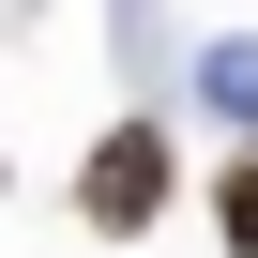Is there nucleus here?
I'll use <instances>...</instances> for the list:
<instances>
[{
    "mask_svg": "<svg viewBox=\"0 0 258 258\" xmlns=\"http://www.w3.org/2000/svg\"><path fill=\"white\" fill-rule=\"evenodd\" d=\"M198 106H213V121H243V137H258V31L198 61Z\"/></svg>",
    "mask_w": 258,
    "mask_h": 258,
    "instance_id": "f03ea898",
    "label": "nucleus"
},
{
    "mask_svg": "<svg viewBox=\"0 0 258 258\" xmlns=\"http://www.w3.org/2000/svg\"><path fill=\"white\" fill-rule=\"evenodd\" d=\"M213 243H228V258H258V137L213 167Z\"/></svg>",
    "mask_w": 258,
    "mask_h": 258,
    "instance_id": "7ed1b4c3",
    "label": "nucleus"
},
{
    "mask_svg": "<svg viewBox=\"0 0 258 258\" xmlns=\"http://www.w3.org/2000/svg\"><path fill=\"white\" fill-rule=\"evenodd\" d=\"M167 198H182L167 121H152V106H121L106 137H91V167H76V228H91V243H137V228H167Z\"/></svg>",
    "mask_w": 258,
    "mask_h": 258,
    "instance_id": "f257e3e1",
    "label": "nucleus"
}]
</instances>
